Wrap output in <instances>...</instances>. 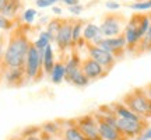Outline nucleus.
<instances>
[{"label": "nucleus", "mask_w": 151, "mask_h": 140, "mask_svg": "<svg viewBox=\"0 0 151 140\" xmlns=\"http://www.w3.org/2000/svg\"><path fill=\"white\" fill-rule=\"evenodd\" d=\"M126 24H127V21H126L124 16L118 14V13H109L102 18L99 30L105 38L118 37L120 34H123Z\"/></svg>", "instance_id": "obj_6"}, {"label": "nucleus", "mask_w": 151, "mask_h": 140, "mask_svg": "<svg viewBox=\"0 0 151 140\" xmlns=\"http://www.w3.org/2000/svg\"><path fill=\"white\" fill-rule=\"evenodd\" d=\"M140 137L144 140H151V126H148V128L143 132V135H141Z\"/></svg>", "instance_id": "obj_33"}, {"label": "nucleus", "mask_w": 151, "mask_h": 140, "mask_svg": "<svg viewBox=\"0 0 151 140\" xmlns=\"http://www.w3.org/2000/svg\"><path fill=\"white\" fill-rule=\"evenodd\" d=\"M86 22L83 20H74L73 22V31H71V38H73V48H81L86 46V41L83 38V30H84Z\"/></svg>", "instance_id": "obj_18"}, {"label": "nucleus", "mask_w": 151, "mask_h": 140, "mask_svg": "<svg viewBox=\"0 0 151 140\" xmlns=\"http://www.w3.org/2000/svg\"><path fill=\"white\" fill-rule=\"evenodd\" d=\"M52 13L56 14V16H59V14H62V9L58 7V6H52Z\"/></svg>", "instance_id": "obj_37"}, {"label": "nucleus", "mask_w": 151, "mask_h": 140, "mask_svg": "<svg viewBox=\"0 0 151 140\" xmlns=\"http://www.w3.org/2000/svg\"><path fill=\"white\" fill-rule=\"evenodd\" d=\"M122 102L129 109H132L134 113L148 119V121L151 119L150 100L147 98L143 87H137V88H133L132 91L126 92L123 98H122Z\"/></svg>", "instance_id": "obj_4"}, {"label": "nucleus", "mask_w": 151, "mask_h": 140, "mask_svg": "<svg viewBox=\"0 0 151 140\" xmlns=\"http://www.w3.org/2000/svg\"><path fill=\"white\" fill-rule=\"evenodd\" d=\"M41 130L46 132L52 137H60L63 133V121H49L41 125Z\"/></svg>", "instance_id": "obj_19"}, {"label": "nucleus", "mask_w": 151, "mask_h": 140, "mask_svg": "<svg viewBox=\"0 0 151 140\" xmlns=\"http://www.w3.org/2000/svg\"><path fill=\"white\" fill-rule=\"evenodd\" d=\"M62 1H63L67 7H70V6H76V4H78V3H80V0H62Z\"/></svg>", "instance_id": "obj_35"}, {"label": "nucleus", "mask_w": 151, "mask_h": 140, "mask_svg": "<svg viewBox=\"0 0 151 140\" xmlns=\"http://www.w3.org/2000/svg\"><path fill=\"white\" fill-rule=\"evenodd\" d=\"M56 63V59H55V52L52 45H49L45 48V52H43V59H42V67H43V73L45 74H50V71L53 70V66Z\"/></svg>", "instance_id": "obj_21"}, {"label": "nucleus", "mask_w": 151, "mask_h": 140, "mask_svg": "<svg viewBox=\"0 0 151 140\" xmlns=\"http://www.w3.org/2000/svg\"><path fill=\"white\" fill-rule=\"evenodd\" d=\"M143 90H144V92H146V95H147V98L151 101V83H148L147 86H144L143 87Z\"/></svg>", "instance_id": "obj_34"}, {"label": "nucleus", "mask_w": 151, "mask_h": 140, "mask_svg": "<svg viewBox=\"0 0 151 140\" xmlns=\"http://www.w3.org/2000/svg\"><path fill=\"white\" fill-rule=\"evenodd\" d=\"M86 48H87V52H88V58H91L95 62H98L106 71H111L115 67L118 59L111 52L102 49L98 45H92V43H86Z\"/></svg>", "instance_id": "obj_10"}, {"label": "nucleus", "mask_w": 151, "mask_h": 140, "mask_svg": "<svg viewBox=\"0 0 151 140\" xmlns=\"http://www.w3.org/2000/svg\"><path fill=\"white\" fill-rule=\"evenodd\" d=\"M16 28V22L14 20H10L4 17L3 14H0V30H4V31H11Z\"/></svg>", "instance_id": "obj_28"}, {"label": "nucleus", "mask_w": 151, "mask_h": 140, "mask_svg": "<svg viewBox=\"0 0 151 140\" xmlns=\"http://www.w3.org/2000/svg\"><path fill=\"white\" fill-rule=\"evenodd\" d=\"M25 74H27L28 81H39L43 77V67H42V56L39 55L34 43H31V46L28 49L27 59H25Z\"/></svg>", "instance_id": "obj_5"}, {"label": "nucleus", "mask_w": 151, "mask_h": 140, "mask_svg": "<svg viewBox=\"0 0 151 140\" xmlns=\"http://www.w3.org/2000/svg\"><path fill=\"white\" fill-rule=\"evenodd\" d=\"M111 108H112V111L115 112V115L118 116V118H122V119H129V121H141V119H146L140 116V115H137L134 113L132 109L126 107L123 102H113V104H109Z\"/></svg>", "instance_id": "obj_16"}, {"label": "nucleus", "mask_w": 151, "mask_h": 140, "mask_svg": "<svg viewBox=\"0 0 151 140\" xmlns=\"http://www.w3.org/2000/svg\"><path fill=\"white\" fill-rule=\"evenodd\" d=\"M37 10L35 9H27V10L22 13V16H21V18H22V21L25 22V24H32L34 22V20L37 18Z\"/></svg>", "instance_id": "obj_29"}, {"label": "nucleus", "mask_w": 151, "mask_h": 140, "mask_svg": "<svg viewBox=\"0 0 151 140\" xmlns=\"http://www.w3.org/2000/svg\"><path fill=\"white\" fill-rule=\"evenodd\" d=\"M81 62H83V59H80V56L73 52L70 58L66 60V74H70V73H73L74 70L80 69Z\"/></svg>", "instance_id": "obj_26"}, {"label": "nucleus", "mask_w": 151, "mask_h": 140, "mask_svg": "<svg viewBox=\"0 0 151 140\" xmlns=\"http://www.w3.org/2000/svg\"><path fill=\"white\" fill-rule=\"evenodd\" d=\"M74 123L87 140H102L99 135V129H98V122L94 113H88V115L76 118Z\"/></svg>", "instance_id": "obj_9"}, {"label": "nucleus", "mask_w": 151, "mask_h": 140, "mask_svg": "<svg viewBox=\"0 0 151 140\" xmlns=\"http://www.w3.org/2000/svg\"><path fill=\"white\" fill-rule=\"evenodd\" d=\"M134 1H141V0H134Z\"/></svg>", "instance_id": "obj_43"}, {"label": "nucleus", "mask_w": 151, "mask_h": 140, "mask_svg": "<svg viewBox=\"0 0 151 140\" xmlns=\"http://www.w3.org/2000/svg\"><path fill=\"white\" fill-rule=\"evenodd\" d=\"M21 7H22L21 0H9L7 4L4 6V9H3V11H1L0 14H3L4 17L10 18V20H14V18L18 16Z\"/></svg>", "instance_id": "obj_22"}, {"label": "nucleus", "mask_w": 151, "mask_h": 140, "mask_svg": "<svg viewBox=\"0 0 151 140\" xmlns=\"http://www.w3.org/2000/svg\"><path fill=\"white\" fill-rule=\"evenodd\" d=\"M81 70L84 71V74L91 81L104 79V77H106V76L109 74V71H106L98 62H95V60L91 59V58L83 59V62H81Z\"/></svg>", "instance_id": "obj_13"}, {"label": "nucleus", "mask_w": 151, "mask_h": 140, "mask_svg": "<svg viewBox=\"0 0 151 140\" xmlns=\"http://www.w3.org/2000/svg\"><path fill=\"white\" fill-rule=\"evenodd\" d=\"M0 79L6 81L9 87H21L28 81L25 67H9L0 62Z\"/></svg>", "instance_id": "obj_8"}, {"label": "nucleus", "mask_w": 151, "mask_h": 140, "mask_svg": "<svg viewBox=\"0 0 151 140\" xmlns=\"http://www.w3.org/2000/svg\"><path fill=\"white\" fill-rule=\"evenodd\" d=\"M52 140H63V139H59V137H58V139H52Z\"/></svg>", "instance_id": "obj_42"}, {"label": "nucleus", "mask_w": 151, "mask_h": 140, "mask_svg": "<svg viewBox=\"0 0 151 140\" xmlns=\"http://www.w3.org/2000/svg\"><path fill=\"white\" fill-rule=\"evenodd\" d=\"M63 22H65V20H63V18H59V17H55V18H52L50 21H48L46 31L49 32L50 37L53 38V42H55V38H56L58 32H59V30L62 28V25H63Z\"/></svg>", "instance_id": "obj_25"}, {"label": "nucleus", "mask_w": 151, "mask_h": 140, "mask_svg": "<svg viewBox=\"0 0 151 140\" xmlns=\"http://www.w3.org/2000/svg\"><path fill=\"white\" fill-rule=\"evenodd\" d=\"M116 126L118 129L123 133L126 137L132 139H137L143 135V132L150 126L148 119H141V121H129V119H122L116 118Z\"/></svg>", "instance_id": "obj_7"}, {"label": "nucleus", "mask_w": 151, "mask_h": 140, "mask_svg": "<svg viewBox=\"0 0 151 140\" xmlns=\"http://www.w3.org/2000/svg\"><path fill=\"white\" fill-rule=\"evenodd\" d=\"M63 140H87L84 135L81 133L78 128L76 126L74 119H69L63 122V133H62Z\"/></svg>", "instance_id": "obj_15"}, {"label": "nucleus", "mask_w": 151, "mask_h": 140, "mask_svg": "<svg viewBox=\"0 0 151 140\" xmlns=\"http://www.w3.org/2000/svg\"><path fill=\"white\" fill-rule=\"evenodd\" d=\"M98 46H101L102 49L111 52L118 60L122 59L127 52V45H126V39H124L123 34H120L118 37L104 38L102 41L98 43Z\"/></svg>", "instance_id": "obj_11"}, {"label": "nucleus", "mask_w": 151, "mask_h": 140, "mask_svg": "<svg viewBox=\"0 0 151 140\" xmlns=\"http://www.w3.org/2000/svg\"><path fill=\"white\" fill-rule=\"evenodd\" d=\"M65 76H66V62L63 60H58L53 66V70L50 71V81L53 84H60L62 81L65 80Z\"/></svg>", "instance_id": "obj_20"}, {"label": "nucleus", "mask_w": 151, "mask_h": 140, "mask_svg": "<svg viewBox=\"0 0 151 140\" xmlns=\"http://www.w3.org/2000/svg\"><path fill=\"white\" fill-rule=\"evenodd\" d=\"M83 38L87 43H92V45H98V43L102 41L104 35L99 30V25L94 24V22H88L84 25V30H83Z\"/></svg>", "instance_id": "obj_14"}, {"label": "nucleus", "mask_w": 151, "mask_h": 140, "mask_svg": "<svg viewBox=\"0 0 151 140\" xmlns=\"http://www.w3.org/2000/svg\"><path fill=\"white\" fill-rule=\"evenodd\" d=\"M134 140H144V139H141V137H137V139H134Z\"/></svg>", "instance_id": "obj_41"}, {"label": "nucleus", "mask_w": 151, "mask_h": 140, "mask_svg": "<svg viewBox=\"0 0 151 140\" xmlns=\"http://www.w3.org/2000/svg\"><path fill=\"white\" fill-rule=\"evenodd\" d=\"M129 9L136 11H147L151 10V0H141V1H134V3H130L127 4Z\"/></svg>", "instance_id": "obj_27"}, {"label": "nucleus", "mask_w": 151, "mask_h": 140, "mask_svg": "<svg viewBox=\"0 0 151 140\" xmlns=\"http://www.w3.org/2000/svg\"><path fill=\"white\" fill-rule=\"evenodd\" d=\"M31 41L27 37V32L22 27H16L11 30L9 37V42L3 52V56L0 58V62L9 67H21L25 65L28 49L31 46Z\"/></svg>", "instance_id": "obj_1"}, {"label": "nucleus", "mask_w": 151, "mask_h": 140, "mask_svg": "<svg viewBox=\"0 0 151 140\" xmlns=\"http://www.w3.org/2000/svg\"><path fill=\"white\" fill-rule=\"evenodd\" d=\"M151 24V13L150 14H133L129 18L123 30V35L127 45V52L132 55L136 53L139 43L148 31Z\"/></svg>", "instance_id": "obj_2"}, {"label": "nucleus", "mask_w": 151, "mask_h": 140, "mask_svg": "<svg viewBox=\"0 0 151 140\" xmlns=\"http://www.w3.org/2000/svg\"><path fill=\"white\" fill-rule=\"evenodd\" d=\"M105 7L108 10H119L120 9V3H116V1H106L105 3Z\"/></svg>", "instance_id": "obj_31"}, {"label": "nucleus", "mask_w": 151, "mask_h": 140, "mask_svg": "<svg viewBox=\"0 0 151 140\" xmlns=\"http://www.w3.org/2000/svg\"><path fill=\"white\" fill-rule=\"evenodd\" d=\"M35 4H37L38 7H41V9H48V7H52V4L49 3L48 0H37V1H35Z\"/></svg>", "instance_id": "obj_32"}, {"label": "nucleus", "mask_w": 151, "mask_h": 140, "mask_svg": "<svg viewBox=\"0 0 151 140\" xmlns=\"http://www.w3.org/2000/svg\"><path fill=\"white\" fill-rule=\"evenodd\" d=\"M53 42V38L49 35V32L45 30V31H42V32L39 34V37H38V39L35 41L34 43V46L38 49V51H45V48L46 46H49L50 43Z\"/></svg>", "instance_id": "obj_24"}, {"label": "nucleus", "mask_w": 151, "mask_h": 140, "mask_svg": "<svg viewBox=\"0 0 151 140\" xmlns=\"http://www.w3.org/2000/svg\"><path fill=\"white\" fill-rule=\"evenodd\" d=\"M65 81H67V83L71 84V86L78 87V88H84V87H87L90 83H91V80L84 74V71L81 70V67L80 69H77V70H74V71L70 73V74H66L65 76Z\"/></svg>", "instance_id": "obj_17"}, {"label": "nucleus", "mask_w": 151, "mask_h": 140, "mask_svg": "<svg viewBox=\"0 0 151 140\" xmlns=\"http://www.w3.org/2000/svg\"><path fill=\"white\" fill-rule=\"evenodd\" d=\"M98 122V129L102 140H130L118 129L116 126V115L112 111L111 105L99 107L98 111L94 113Z\"/></svg>", "instance_id": "obj_3"}, {"label": "nucleus", "mask_w": 151, "mask_h": 140, "mask_svg": "<svg viewBox=\"0 0 151 140\" xmlns=\"http://www.w3.org/2000/svg\"><path fill=\"white\" fill-rule=\"evenodd\" d=\"M73 22L74 20H65L62 28L55 38V43L59 48L60 52H65L67 49L73 48V38H71V31H73Z\"/></svg>", "instance_id": "obj_12"}, {"label": "nucleus", "mask_w": 151, "mask_h": 140, "mask_svg": "<svg viewBox=\"0 0 151 140\" xmlns=\"http://www.w3.org/2000/svg\"><path fill=\"white\" fill-rule=\"evenodd\" d=\"M49 3H50V4L52 6H55V3H59V1H62V0H48Z\"/></svg>", "instance_id": "obj_40"}, {"label": "nucleus", "mask_w": 151, "mask_h": 140, "mask_svg": "<svg viewBox=\"0 0 151 140\" xmlns=\"http://www.w3.org/2000/svg\"><path fill=\"white\" fill-rule=\"evenodd\" d=\"M7 1H9V0H0V13L3 11V9H4V6L7 4Z\"/></svg>", "instance_id": "obj_38"}, {"label": "nucleus", "mask_w": 151, "mask_h": 140, "mask_svg": "<svg viewBox=\"0 0 151 140\" xmlns=\"http://www.w3.org/2000/svg\"><path fill=\"white\" fill-rule=\"evenodd\" d=\"M83 10H84V6L83 4H76V6H70L69 7V11H70L73 16H80L81 13H83Z\"/></svg>", "instance_id": "obj_30"}, {"label": "nucleus", "mask_w": 151, "mask_h": 140, "mask_svg": "<svg viewBox=\"0 0 151 140\" xmlns=\"http://www.w3.org/2000/svg\"><path fill=\"white\" fill-rule=\"evenodd\" d=\"M151 51V24L150 27H148V31L147 34L144 35V38L141 39V42L139 43V46H137V51H136V56H140V55L146 53V52H150Z\"/></svg>", "instance_id": "obj_23"}, {"label": "nucleus", "mask_w": 151, "mask_h": 140, "mask_svg": "<svg viewBox=\"0 0 151 140\" xmlns=\"http://www.w3.org/2000/svg\"><path fill=\"white\" fill-rule=\"evenodd\" d=\"M3 56V41H0V58Z\"/></svg>", "instance_id": "obj_39"}, {"label": "nucleus", "mask_w": 151, "mask_h": 140, "mask_svg": "<svg viewBox=\"0 0 151 140\" xmlns=\"http://www.w3.org/2000/svg\"><path fill=\"white\" fill-rule=\"evenodd\" d=\"M24 140H42L41 137H39V133L38 135H31V136H25L24 137Z\"/></svg>", "instance_id": "obj_36"}]
</instances>
